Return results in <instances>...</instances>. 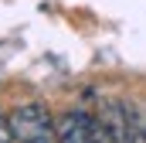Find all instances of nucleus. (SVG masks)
I'll return each mask as SVG.
<instances>
[{
	"mask_svg": "<svg viewBox=\"0 0 146 143\" xmlns=\"http://www.w3.org/2000/svg\"><path fill=\"white\" fill-rule=\"evenodd\" d=\"M10 126H14V136H17V143L34 140V136H41V133L58 130V126L51 123V112H48V106H41V102H24V106H17L14 112H10Z\"/></svg>",
	"mask_w": 146,
	"mask_h": 143,
	"instance_id": "obj_1",
	"label": "nucleus"
},
{
	"mask_svg": "<svg viewBox=\"0 0 146 143\" xmlns=\"http://www.w3.org/2000/svg\"><path fill=\"white\" fill-rule=\"evenodd\" d=\"M88 130H92V119L72 109L58 119V143H88Z\"/></svg>",
	"mask_w": 146,
	"mask_h": 143,
	"instance_id": "obj_2",
	"label": "nucleus"
},
{
	"mask_svg": "<svg viewBox=\"0 0 146 143\" xmlns=\"http://www.w3.org/2000/svg\"><path fill=\"white\" fill-rule=\"evenodd\" d=\"M88 143H115V140H112V133L106 130V123H102V119H92V130H88Z\"/></svg>",
	"mask_w": 146,
	"mask_h": 143,
	"instance_id": "obj_3",
	"label": "nucleus"
},
{
	"mask_svg": "<svg viewBox=\"0 0 146 143\" xmlns=\"http://www.w3.org/2000/svg\"><path fill=\"white\" fill-rule=\"evenodd\" d=\"M0 143H17L14 126H10V116H0Z\"/></svg>",
	"mask_w": 146,
	"mask_h": 143,
	"instance_id": "obj_4",
	"label": "nucleus"
},
{
	"mask_svg": "<svg viewBox=\"0 0 146 143\" xmlns=\"http://www.w3.org/2000/svg\"><path fill=\"white\" fill-rule=\"evenodd\" d=\"M24 143H58V130H51V133H41L34 140H24Z\"/></svg>",
	"mask_w": 146,
	"mask_h": 143,
	"instance_id": "obj_5",
	"label": "nucleus"
},
{
	"mask_svg": "<svg viewBox=\"0 0 146 143\" xmlns=\"http://www.w3.org/2000/svg\"><path fill=\"white\" fill-rule=\"evenodd\" d=\"M143 143H146V130H143Z\"/></svg>",
	"mask_w": 146,
	"mask_h": 143,
	"instance_id": "obj_6",
	"label": "nucleus"
}]
</instances>
